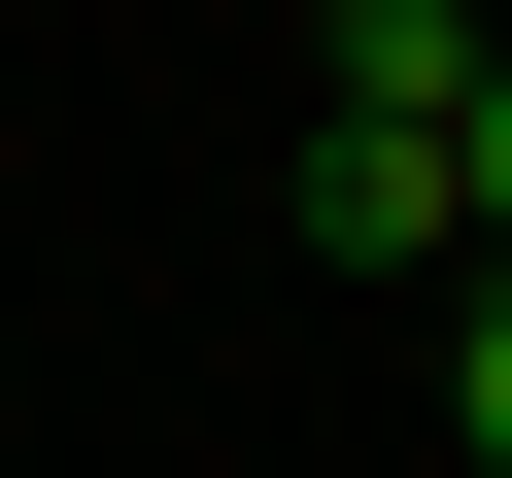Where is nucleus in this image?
<instances>
[{"label":"nucleus","instance_id":"obj_1","mask_svg":"<svg viewBox=\"0 0 512 478\" xmlns=\"http://www.w3.org/2000/svg\"><path fill=\"white\" fill-rule=\"evenodd\" d=\"M308 239H342V274H478V205H444L410 103H308Z\"/></svg>","mask_w":512,"mask_h":478},{"label":"nucleus","instance_id":"obj_2","mask_svg":"<svg viewBox=\"0 0 512 478\" xmlns=\"http://www.w3.org/2000/svg\"><path fill=\"white\" fill-rule=\"evenodd\" d=\"M308 103H410V137H444V103H478V0H342V69H308Z\"/></svg>","mask_w":512,"mask_h":478},{"label":"nucleus","instance_id":"obj_3","mask_svg":"<svg viewBox=\"0 0 512 478\" xmlns=\"http://www.w3.org/2000/svg\"><path fill=\"white\" fill-rule=\"evenodd\" d=\"M444 444L512 478V274H444Z\"/></svg>","mask_w":512,"mask_h":478},{"label":"nucleus","instance_id":"obj_4","mask_svg":"<svg viewBox=\"0 0 512 478\" xmlns=\"http://www.w3.org/2000/svg\"><path fill=\"white\" fill-rule=\"evenodd\" d=\"M444 205H478V274H512V35H478V103H444Z\"/></svg>","mask_w":512,"mask_h":478}]
</instances>
